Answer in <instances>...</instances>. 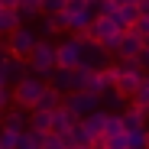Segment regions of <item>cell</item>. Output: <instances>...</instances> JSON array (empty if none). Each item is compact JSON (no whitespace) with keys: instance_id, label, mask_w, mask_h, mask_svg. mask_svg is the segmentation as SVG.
Returning a JSON list of instances; mask_svg holds the SVG:
<instances>
[{"instance_id":"obj_26","label":"cell","mask_w":149,"mask_h":149,"mask_svg":"<svg viewBox=\"0 0 149 149\" xmlns=\"http://www.w3.org/2000/svg\"><path fill=\"white\" fill-rule=\"evenodd\" d=\"M65 3H68V0H42V16H58V13H65Z\"/></svg>"},{"instance_id":"obj_34","label":"cell","mask_w":149,"mask_h":149,"mask_svg":"<svg viewBox=\"0 0 149 149\" xmlns=\"http://www.w3.org/2000/svg\"><path fill=\"white\" fill-rule=\"evenodd\" d=\"M139 68H143V71L149 74V45H146L143 52H139Z\"/></svg>"},{"instance_id":"obj_30","label":"cell","mask_w":149,"mask_h":149,"mask_svg":"<svg viewBox=\"0 0 149 149\" xmlns=\"http://www.w3.org/2000/svg\"><path fill=\"white\" fill-rule=\"evenodd\" d=\"M13 107V88H0V117Z\"/></svg>"},{"instance_id":"obj_33","label":"cell","mask_w":149,"mask_h":149,"mask_svg":"<svg viewBox=\"0 0 149 149\" xmlns=\"http://www.w3.org/2000/svg\"><path fill=\"white\" fill-rule=\"evenodd\" d=\"M104 149H130L127 133H123V136H113V139H107V146H104Z\"/></svg>"},{"instance_id":"obj_31","label":"cell","mask_w":149,"mask_h":149,"mask_svg":"<svg viewBox=\"0 0 149 149\" xmlns=\"http://www.w3.org/2000/svg\"><path fill=\"white\" fill-rule=\"evenodd\" d=\"M84 10H94V7H88L84 0H68V3H65V16H74V13H84Z\"/></svg>"},{"instance_id":"obj_35","label":"cell","mask_w":149,"mask_h":149,"mask_svg":"<svg viewBox=\"0 0 149 149\" xmlns=\"http://www.w3.org/2000/svg\"><path fill=\"white\" fill-rule=\"evenodd\" d=\"M136 10H139V16H149V0H139Z\"/></svg>"},{"instance_id":"obj_19","label":"cell","mask_w":149,"mask_h":149,"mask_svg":"<svg viewBox=\"0 0 149 149\" xmlns=\"http://www.w3.org/2000/svg\"><path fill=\"white\" fill-rule=\"evenodd\" d=\"M29 130H36V133H52V113L33 110V113H29Z\"/></svg>"},{"instance_id":"obj_12","label":"cell","mask_w":149,"mask_h":149,"mask_svg":"<svg viewBox=\"0 0 149 149\" xmlns=\"http://www.w3.org/2000/svg\"><path fill=\"white\" fill-rule=\"evenodd\" d=\"M0 123H3V130H10V133H26L29 127H26V123H29V117H26V110H23V107H10L3 117H0Z\"/></svg>"},{"instance_id":"obj_36","label":"cell","mask_w":149,"mask_h":149,"mask_svg":"<svg viewBox=\"0 0 149 149\" xmlns=\"http://www.w3.org/2000/svg\"><path fill=\"white\" fill-rule=\"evenodd\" d=\"M0 7H3V10H16L19 0H0Z\"/></svg>"},{"instance_id":"obj_39","label":"cell","mask_w":149,"mask_h":149,"mask_svg":"<svg viewBox=\"0 0 149 149\" xmlns=\"http://www.w3.org/2000/svg\"><path fill=\"white\" fill-rule=\"evenodd\" d=\"M65 149H84V146H74V143H68V139H65Z\"/></svg>"},{"instance_id":"obj_18","label":"cell","mask_w":149,"mask_h":149,"mask_svg":"<svg viewBox=\"0 0 149 149\" xmlns=\"http://www.w3.org/2000/svg\"><path fill=\"white\" fill-rule=\"evenodd\" d=\"M16 13H19L23 23H26V19H42V3H39V0H19Z\"/></svg>"},{"instance_id":"obj_38","label":"cell","mask_w":149,"mask_h":149,"mask_svg":"<svg viewBox=\"0 0 149 149\" xmlns=\"http://www.w3.org/2000/svg\"><path fill=\"white\" fill-rule=\"evenodd\" d=\"M133 3H139V0H117V7H133Z\"/></svg>"},{"instance_id":"obj_25","label":"cell","mask_w":149,"mask_h":149,"mask_svg":"<svg viewBox=\"0 0 149 149\" xmlns=\"http://www.w3.org/2000/svg\"><path fill=\"white\" fill-rule=\"evenodd\" d=\"M127 143H130V149H149V130L127 133Z\"/></svg>"},{"instance_id":"obj_27","label":"cell","mask_w":149,"mask_h":149,"mask_svg":"<svg viewBox=\"0 0 149 149\" xmlns=\"http://www.w3.org/2000/svg\"><path fill=\"white\" fill-rule=\"evenodd\" d=\"M19 136H23V133L0 130V149H19Z\"/></svg>"},{"instance_id":"obj_10","label":"cell","mask_w":149,"mask_h":149,"mask_svg":"<svg viewBox=\"0 0 149 149\" xmlns=\"http://www.w3.org/2000/svg\"><path fill=\"white\" fill-rule=\"evenodd\" d=\"M78 123H81V120L74 117L65 104H62L58 110H52V133H55V136H68L74 127H78Z\"/></svg>"},{"instance_id":"obj_28","label":"cell","mask_w":149,"mask_h":149,"mask_svg":"<svg viewBox=\"0 0 149 149\" xmlns=\"http://www.w3.org/2000/svg\"><path fill=\"white\" fill-rule=\"evenodd\" d=\"M120 7H117V0H101V3H97V16H107V19H113V13H117Z\"/></svg>"},{"instance_id":"obj_23","label":"cell","mask_w":149,"mask_h":149,"mask_svg":"<svg viewBox=\"0 0 149 149\" xmlns=\"http://www.w3.org/2000/svg\"><path fill=\"white\" fill-rule=\"evenodd\" d=\"M133 107H143V110H149V74L143 78V84H139V91L133 94Z\"/></svg>"},{"instance_id":"obj_32","label":"cell","mask_w":149,"mask_h":149,"mask_svg":"<svg viewBox=\"0 0 149 149\" xmlns=\"http://www.w3.org/2000/svg\"><path fill=\"white\" fill-rule=\"evenodd\" d=\"M45 149H65V136L49 133V136H45Z\"/></svg>"},{"instance_id":"obj_2","label":"cell","mask_w":149,"mask_h":149,"mask_svg":"<svg viewBox=\"0 0 149 149\" xmlns=\"http://www.w3.org/2000/svg\"><path fill=\"white\" fill-rule=\"evenodd\" d=\"M45 88H49V81H42V78H36V74H29L26 81H19V84L13 88V104L33 113L36 104H39V97L45 94Z\"/></svg>"},{"instance_id":"obj_9","label":"cell","mask_w":149,"mask_h":149,"mask_svg":"<svg viewBox=\"0 0 149 149\" xmlns=\"http://www.w3.org/2000/svg\"><path fill=\"white\" fill-rule=\"evenodd\" d=\"M0 65H3V74H7V84H10V88H16L19 81H26V78H29V65L23 62V58L3 55V58H0Z\"/></svg>"},{"instance_id":"obj_16","label":"cell","mask_w":149,"mask_h":149,"mask_svg":"<svg viewBox=\"0 0 149 149\" xmlns=\"http://www.w3.org/2000/svg\"><path fill=\"white\" fill-rule=\"evenodd\" d=\"M65 104V94H58L55 88H45V94L39 97V104H36V110H45V113H52V110H58Z\"/></svg>"},{"instance_id":"obj_5","label":"cell","mask_w":149,"mask_h":149,"mask_svg":"<svg viewBox=\"0 0 149 149\" xmlns=\"http://www.w3.org/2000/svg\"><path fill=\"white\" fill-rule=\"evenodd\" d=\"M143 49H146V42H143L133 29H127V33H120V36L107 45V52H113L117 58H139Z\"/></svg>"},{"instance_id":"obj_15","label":"cell","mask_w":149,"mask_h":149,"mask_svg":"<svg viewBox=\"0 0 149 149\" xmlns=\"http://www.w3.org/2000/svg\"><path fill=\"white\" fill-rule=\"evenodd\" d=\"M107 91H113V88H110V81L104 78L101 71H91V74H88V81H84V94L101 97V101H104V94H107Z\"/></svg>"},{"instance_id":"obj_24","label":"cell","mask_w":149,"mask_h":149,"mask_svg":"<svg viewBox=\"0 0 149 149\" xmlns=\"http://www.w3.org/2000/svg\"><path fill=\"white\" fill-rule=\"evenodd\" d=\"M104 104L113 107L117 113H123V110H127V97H123L120 91H107V94H104Z\"/></svg>"},{"instance_id":"obj_11","label":"cell","mask_w":149,"mask_h":149,"mask_svg":"<svg viewBox=\"0 0 149 149\" xmlns=\"http://www.w3.org/2000/svg\"><path fill=\"white\" fill-rule=\"evenodd\" d=\"M149 110L143 107H127L123 110V133H139V130H149Z\"/></svg>"},{"instance_id":"obj_8","label":"cell","mask_w":149,"mask_h":149,"mask_svg":"<svg viewBox=\"0 0 149 149\" xmlns=\"http://www.w3.org/2000/svg\"><path fill=\"white\" fill-rule=\"evenodd\" d=\"M84 36H88L91 42H101V45L107 49V45H110V42L120 36V26H117L113 19H107V16H97V19L91 23V29H88Z\"/></svg>"},{"instance_id":"obj_1","label":"cell","mask_w":149,"mask_h":149,"mask_svg":"<svg viewBox=\"0 0 149 149\" xmlns=\"http://www.w3.org/2000/svg\"><path fill=\"white\" fill-rule=\"evenodd\" d=\"M29 65V74H36V78L49 81L52 74L58 71V55H55V42H49V39H39V45L33 49V55L26 58Z\"/></svg>"},{"instance_id":"obj_13","label":"cell","mask_w":149,"mask_h":149,"mask_svg":"<svg viewBox=\"0 0 149 149\" xmlns=\"http://www.w3.org/2000/svg\"><path fill=\"white\" fill-rule=\"evenodd\" d=\"M107 110H94V113H88L84 120H81V127L91 133V139H101L104 136V130H107Z\"/></svg>"},{"instance_id":"obj_7","label":"cell","mask_w":149,"mask_h":149,"mask_svg":"<svg viewBox=\"0 0 149 149\" xmlns=\"http://www.w3.org/2000/svg\"><path fill=\"white\" fill-rule=\"evenodd\" d=\"M65 107L78 117V120H84L88 113L101 110V97H91V94H84V91H74V94H65Z\"/></svg>"},{"instance_id":"obj_41","label":"cell","mask_w":149,"mask_h":149,"mask_svg":"<svg viewBox=\"0 0 149 149\" xmlns=\"http://www.w3.org/2000/svg\"><path fill=\"white\" fill-rule=\"evenodd\" d=\"M0 13H3V7H0Z\"/></svg>"},{"instance_id":"obj_17","label":"cell","mask_w":149,"mask_h":149,"mask_svg":"<svg viewBox=\"0 0 149 149\" xmlns=\"http://www.w3.org/2000/svg\"><path fill=\"white\" fill-rule=\"evenodd\" d=\"M19 26H23V19H19V13H16V10H3V13H0V39L13 36Z\"/></svg>"},{"instance_id":"obj_40","label":"cell","mask_w":149,"mask_h":149,"mask_svg":"<svg viewBox=\"0 0 149 149\" xmlns=\"http://www.w3.org/2000/svg\"><path fill=\"white\" fill-rule=\"evenodd\" d=\"M84 3H88V7H94V10H97V3H101V0H84Z\"/></svg>"},{"instance_id":"obj_29","label":"cell","mask_w":149,"mask_h":149,"mask_svg":"<svg viewBox=\"0 0 149 149\" xmlns=\"http://www.w3.org/2000/svg\"><path fill=\"white\" fill-rule=\"evenodd\" d=\"M133 33H136V36H139V39L146 42V45H149V16H139V19H136Z\"/></svg>"},{"instance_id":"obj_6","label":"cell","mask_w":149,"mask_h":149,"mask_svg":"<svg viewBox=\"0 0 149 149\" xmlns=\"http://www.w3.org/2000/svg\"><path fill=\"white\" fill-rule=\"evenodd\" d=\"M110 65V52L101 45V42H84V52H81V68H88V71H104Z\"/></svg>"},{"instance_id":"obj_4","label":"cell","mask_w":149,"mask_h":149,"mask_svg":"<svg viewBox=\"0 0 149 149\" xmlns=\"http://www.w3.org/2000/svg\"><path fill=\"white\" fill-rule=\"evenodd\" d=\"M36 45H39V33L29 29V26H19L13 36H7V55L26 62V58L33 55V49H36Z\"/></svg>"},{"instance_id":"obj_3","label":"cell","mask_w":149,"mask_h":149,"mask_svg":"<svg viewBox=\"0 0 149 149\" xmlns=\"http://www.w3.org/2000/svg\"><path fill=\"white\" fill-rule=\"evenodd\" d=\"M84 42H88V36H71V33H68V36L55 45L58 68H65V71L81 68V52H84Z\"/></svg>"},{"instance_id":"obj_42","label":"cell","mask_w":149,"mask_h":149,"mask_svg":"<svg viewBox=\"0 0 149 149\" xmlns=\"http://www.w3.org/2000/svg\"><path fill=\"white\" fill-rule=\"evenodd\" d=\"M39 3H42V0H39Z\"/></svg>"},{"instance_id":"obj_21","label":"cell","mask_w":149,"mask_h":149,"mask_svg":"<svg viewBox=\"0 0 149 149\" xmlns=\"http://www.w3.org/2000/svg\"><path fill=\"white\" fill-rule=\"evenodd\" d=\"M65 139H68V143H74V146H84V149H94V139H91V133H88V130L81 127V123H78V127H74V130H71V133H68Z\"/></svg>"},{"instance_id":"obj_14","label":"cell","mask_w":149,"mask_h":149,"mask_svg":"<svg viewBox=\"0 0 149 149\" xmlns=\"http://www.w3.org/2000/svg\"><path fill=\"white\" fill-rule=\"evenodd\" d=\"M58 33H68V19H65V13H58V16H42V19H39V36H42V39L58 36Z\"/></svg>"},{"instance_id":"obj_37","label":"cell","mask_w":149,"mask_h":149,"mask_svg":"<svg viewBox=\"0 0 149 149\" xmlns=\"http://www.w3.org/2000/svg\"><path fill=\"white\" fill-rule=\"evenodd\" d=\"M0 88H10L7 84V74H3V65H0Z\"/></svg>"},{"instance_id":"obj_20","label":"cell","mask_w":149,"mask_h":149,"mask_svg":"<svg viewBox=\"0 0 149 149\" xmlns=\"http://www.w3.org/2000/svg\"><path fill=\"white\" fill-rule=\"evenodd\" d=\"M45 136L49 133H36V130H26L19 136V149H45Z\"/></svg>"},{"instance_id":"obj_22","label":"cell","mask_w":149,"mask_h":149,"mask_svg":"<svg viewBox=\"0 0 149 149\" xmlns=\"http://www.w3.org/2000/svg\"><path fill=\"white\" fill-rule=\"evenodd\" d=\"M113 136H123V113H110V117H107L104 139H113Z\"/></svg>"}]
</instances>
